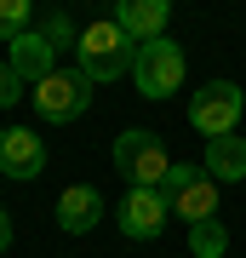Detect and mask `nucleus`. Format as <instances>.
I'll return each mask as SVG.
<instances>
[{
	"label": "nucleus",
	"mask_w": 246,
	"mask_h": 258,
	"mask_svg": "<svg viewBox=\"0 0 246 258\" xmlns=\"http://www.w3.org/2000/svg\"><path fill=\"white\" fill-rule=\"evenodd\" d=\"M74 57H80L74 69H80L92 86H103V81L132 75V63H137V40H132L115 18H92V23L80 29V46H74Z\"/></svg>",
	"instance_id": "1"
},
{
	"label": "nucleus",
	"mask_w": 246,
	"mask_h": 258,
	"mask_svg": "<svg viewBox=\"0 0 246 258\" xmlns=\"http://www.w3.org/2000/svg\"><path fill=\"white\" fill-rule=\"evenodd\" d=\"M115 172L126 178V189H160L172 172V155L149 126H126L115 138Z\"/></svg>",
	"instance_id": "2"
},
{
	"label": "nucleus",
	"mask_w": 246,
	"mask_h": 258,
	"mask_svg": "<svg viewBox=\"0 0 246 258\" xmlns=\"http://www.w3.org/2000/svg\"><path fill=\"white\" fill-rule=\"evenodd\" d=\"M132 81L137 92H143L149 103H166L183 86V46L178 40H149V46H137V63H132Z\"/></svg>",
	"instance_id": "3"
},
{
	"label": "nucleus",
	"mask_w": 246,
	"mask_h": 258,
	"mask_svg": "<svg viewBox=\"0 0 246 258\" xmlns=\"http://www.w3.org/2000/svg\"><path fill=\"white\" fill-rule=\"evenodd\" d=\"M35 109L52 120V126H69V120H80L92 109V81H86L80 69H52L35 86Z\"/></svg>",
	"instance_id": "4"
},
{
	"label": "nucleus",
	"mask_w": 246,
	"mask_h": 258,
	"mask_svg": "<svg viewBox=\"0 0 246 258\" xmlns=\"http://www.w3.org/2000/svg\"><path fill=\"white\" fill-rule=\"evenodd\" d=\"M160 195L172 201V212H183V224H201V218H218V184L189 161H172Z\"/></svg>",
	"instance_id": "5"
},
{
	"label": "nucleus",
	"mask_w": 246,
	"mask_h": 258,
	"mask_svg": "<svg viewBox=\"0 0 246 258\" xmlns=\"http://www.w3.org/2000/svg\"><path fill=\"white\" fill-rule=\"evenodd\" d=\"M240 86L235 81H206V86H195V98H189V126L195 132H206V138H223V132H235L240 126Z\"/></svg>",
	"instance_id": "6"
},
{
	"label": "nucleus",
	"mask_w": 246,
	"mask_h": 258,
	"mask_svg": "<svg viewBox=\"0 0 246 258\" xmlns=\"http://www.w3.org/2000/svg\"><path fill=\"white\" fill-rule=\"evenodd\" d=\"M166 212H172V201H166L160 189H126L115 207V224L126 241H155L166 230Z\"/></svg>",
	"instance_id": "7"
},
{
	"label": "nucleus",
	"mask_w": 246,
	"mask_h": 258,
	"mask_svg": "<svg viewBox=\"0 0 246 258\" xmlns=\"http://www.w3.org/2000/svg\"><path fill=\"white\" fill-rule=\"evenodd\" d=\"M46 172V144L35 126H0V178H18V184H29V178Z\"/></svg>",
	"instance_id": "8"
},
{
	"label": "nucleus",
	"mask_w": 246,
	"mask_h": 258,
	"mask_svg": "<svg viewBox=\"0 0 246 258\" xmlns=\"http://www.w3.org/2000/svg\"><path fill=\"white\" fill-rule=\"evenodd\" d=\"M115 23L126 29L137 46H149V40H160L166 23H172V0H120V6H115Z\"/></svg>",
	"instance_id": "9"
},
{
	"label": "nucleus",
	"mask_w": 246,
	"mask_h": 258,
	"mask_svg": "<svg viewBox=\"0 0 246 258\" xmlns=\"http://www.w3.org/2000/svg\"><path fill=\"white\" fill-rule=\"evenodd\" d=\"M103 218V195L92 184H69L63 195H57V230L63 235H92Z\"/></svg>",
	"instance_id": "10"
},
{
	"label": "nucleus",
	"mask_w": 246,
	"mask_h": 258,
	"mask_svg": "<svg viewBox=\"0 0 246 258\" xmlns=\"http://www.w3.org/2000/svg\"><path fill=\"white\" fill-rule=\"evenodd\" d=\"M6 63H12V75H18L23 86H40L46 75L57 69V52L46 46V35H40V29H29V35H18V40H12Z\"/></svg>",
	"instance_id": "11"
},
{
	"label": "nucleus",
	"mask_w": 246,
	"mask_h": 258,
	"mask_svg": "<svg viewBox=\"0 0 246 258\" xmlns=\"http://www.w3.org/2000/svg\"><path fill=\"white\" fill-rule=\"evenodd\" d=\"M201 172L212 178V184H240V178H246V138H240V132H223V138H206Z\"/></svg>",
	"instance_id": "12"
},
{
	"label": "nucleus",
	"mask_w": 246,
	"mask_h": 258,
	"mask_svg": "<svg viewBox=\"0 0 246 258\" xmlns=\"http://www.w3.org/2000/svg\"><path fill=\"white\" fill-rule=\"evenodd\" d=\"M189 252H195V258H223V252H229V224H223V218L189 224Z\"/></svg>",
	"instance_id": "13"
},
{
	"label": "nucleus",
	"mask_w": 246,
	"mask_h": 258,
	"mask_svg": "<svg viewBox=\"0 0 246 258\" xmlns=\"http://www.w3.org/2000/svg\"><path fill=\"white\" fill-rule=\"evenodd\" d=\"M40 35H46V46H52V52H74V46H80V29H74L69 12H46Z\"/></svg>",
	"instance_id": "14"
},
{
	"label": "nucleus",
	"mask_w": 246,
	"mask_h": 258,
	"mask_svg": "<svg viewBox=\"0 0 246 258\" xmlns=\"http://www.w3.org/2000/svg\"><path fill=\"white\" fill-rule=\"evenodd\" d=\"M29 18H35V0H0V40H18V35H29Z\"/></svg>",
	"instance_id": "15"
},
{
	"label": "nucleus",
	"mask_w": 246,
	"mask_h": 258,
	"mask_svg": "<svg viewBox=\"0 0 246 258\" xmlns=\"http://www.w3.org/2000/svg\"><path fill=\"white\" fill-rule=\"evenodd\" d=\"M18 92H23V81L12 75V63H0V109H12V103H18Z\"/></svg>",
	"instance_id": "16"
},
{
	"label": "nucleus",
	"mask_w": 246,
	"mask_h": 258,
	"mask_svg": "<svg viewBox=\"0 0 246 258\" xmlns=\"http://www.w3.org/2000/svg\"><path fill=\"white\" fill-rule=\"evenodd\" d=\"M6 247H12V218L0 212V252H6Z\"/></svg>",
	"instance_id": "17"
}]
</instances>
